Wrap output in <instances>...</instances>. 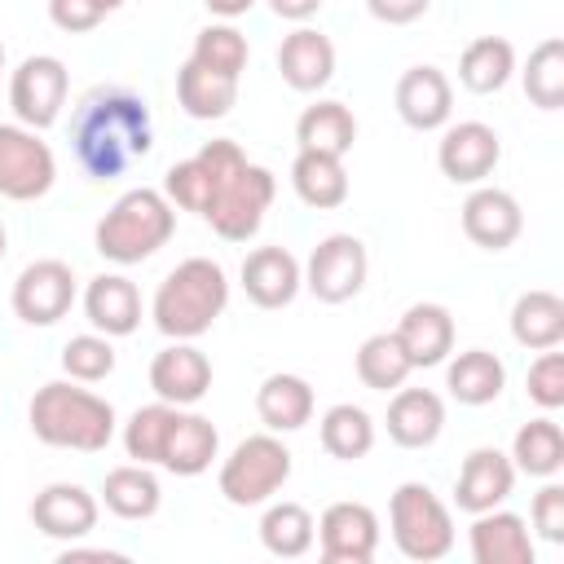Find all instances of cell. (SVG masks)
<instances>
[{"instance_id":"obj_1","label":"cell","mask_w":564,"mask_h":564,"mask_svg":"<svg viewBox=\"0 0 564 564\" xmlns=\"http://www.w3.org/2000/svg\"><path fill=\"white\" fill-rule=\"evenodd\" d=\"M70 145L88 176H119L132 159H145L154 145L145 101L123 88H93L70 119Z\"/></svg>"},{"instance_id":"obj_2","label":"cell","mask_w":564,"mask_h":564,"mask_svg":"<svg viewBox=\"0 0 564 564\" xmlns=\"http://www.w3.org/2000/svg\"><path fill=\"white\" fill-rule=\"evenodd\" d=\"M31 432L44 445L57 449H106L115 436V405L88 388H70V383H44L31 397Z\"/></svg>"},{"instance_id":"obj_3","label":"cell","mask_w":564,"mask_h":564,"mask_svg":"<svg viewBox=\"0 0 564 564\" xmlns=\"http://www.w3.org/2000/svg\"><path fill=\"white\" fill-rule=\"evenodd\" d=\"M225 300H229L225 269L207 256H189L163 278L154 295V326L172 339H194L220 317Z\"/></svg>"},{"instance_id":"obj_4","label":"cell","mask_w":564,"mask_h":564,"mask_svg":"<svg viewBox=\"0 0 564 564\" xmlns=\"http://www.w3.org/2000/svg\"><path fill=\"white\" fill-rule=\"evenodd\" d=\"M172 203L159 189H128L101 220H97V251L119 264H137L154 256L172 238Z\"/></svg>"},{"instance_id":"obj_5","label":"cell","mask_w":564,"mask_h":564,"mask_svg":"<svg viewBox=\"0 0 564 564\" xmlns=\"http://www.w3.org/2000/svg\"><path fill=\"white\" fill-rule=\"evenodd\" d=\"M392 538L405 560H441L454 546V520L449 507L419 480H405L388 502Z\"/></svg>"},{"instance_id":"obj_6","label":"cell","mask_w":564,"mask_h":564,"mask_svg":"<svg viewBox=\"0 0 564 564\" xmlns=\"http://www.w3.org/2000/svg\"><path fill=\"white\" fill-rule=\"evenodd\" d=\"M291 476V449L260 432V436H247L234 445V454L225 458L220 467V494L234 502V507H256L264 502L269 494H278Z\"/></svg>"},{"instance_id":"obj_7","label":"cell","mask_w":564,"mask_h":564,"mask_svg":"<svg viewBox=\"0 0 564 564\" xmlns=\"http://www.w3.org/2000/svg\"><path fill=\"white\" fill-rule=\"evenodd\" d=\"M269 203H273V172L260 167V163H247L238 176H229L216 189V198H212V207L203 216L225 242H247L260 229Z\"/></svg>"},{"instance_id":"obj_8","label":"cell","mask_w":564,"mask_h":564,"mask_svg":"<svg viewBox=\"0 0 564 564\" xmlns=\"http://www.w3.org/2000/svg\"><path fill=\"white\" fill-rule=\"evenodd\" d=\"M53 176H57L53 150L35 132L18 123H0V194L13 203H31L48 194Z\"/></svg>"},{"instance_id":"obj_9","label":"cell","mask_w":564,"mask_h":564,"mask_svg":"<svg viewBox=\"0 0 564 564\" xmlns=\"http://www.w3.org/2000/svg\"><path fill=\"white\" fill-rule=\"evenodd\" d=\"M308 291L322 304H344L361 291L366 282V247L352 234H330L313 247L308 256V273H304Z\"/></svg>"},{"instance_id":"obj_10","label":"cell","mask_w":564,"mask_h":564,"mask_svg":"<svg viewBox=\"0 0 564 564\" xmlns=\"http://www.w3.org/2000/svg\"><path fill=\"white\" fill-rule=\"evenodd\" d=\"M75 304V273L62 260H35L13 282V313L31 326H53Z\"/></svg>"},{"instance_id":"obj_11","label":"cell","mask_w":564,"mask_h":564,"mask_svg":"<svg viewBox=\"0 0 564 564\" xmlns=\"http://www.w3.org/2000/svg\"><path fill=\"white\" fill-rule=\"evenodd\" d=\"M9 101L26 128H48L66 101V66L53 53H35L13 70Z\"/></svg>"},{"instance_id":"obj_12","label":"cell","mask_w":564,"mask_h":564,"mask_svg":"<svg viewBox=\"0 0 564 564\" xmlns=\"http://www.w3.org/2000/svg\"><path fill=\"white\" fill-rule=\"evenodd\" d=\"M322 560L326 564H366L379 546V520L366 502H335L322 511Z\"/></svg>"},{"instance_id":"obj_13","label":"cell","mask_w":564,"mask_h":564,"mask_svg":"<svg viewBox=\"0 0 564 564\" xmlns=\"http://www.w3.org/2000/svg\"><path fill=\"white\" fill-rule=\"evenodd\" d=\"M502 159V145H498V132L489 123H454L445 137H441V150H436V163L449 181L458 185H476L485 181Z\"/></svg>"},{"instance_id":"obj_14","label":"cell","mask_w":564,"mask_h":564,"mask_svg":"<svg viewBox=\"0 0 564 564\" xmlns=\"http://www.w3.org/2000/svg\"><path fill=\"white\" fill-rule=\"evenodd\" d=\"M520 229H524V216H520V203L507 189L485 185V189L467 194V203H463V234L476 247L502 251V247H511L520 238Z\"/></svg>"},{"instance_id":"obj_15","label":"cell","mask_w":564,"mask_h":564,"mask_svg":"<svg viewBox=\"0 0 564 564\" xmlns=\"http://www.w3.org/2000/svg\"><path fill=\"white\" fill-rule=\"evenodd\" d=\"M150 388L167 405H194L212 388V361L198 348H189V344H172V348L154 352V361H150Z\"/></svg>"},{"instance_id":"obj_16","label":"cell","mask_w":564,"mask_h":564,"mask_svg":"<svg viewBox=\"0 0 564 564\" xmlns=\"http://www.w3.org/2000/svg\"><path fill=\"white\" fill-rule=\"evenodd\" d=\"M511 485H516V467H511V458H507L502 449L480 445V449L467 454V463H463V471H458L454 502H458V511L480 516V511L498 507V502L511 494Z\"/></svg>"},{"instance_id":"obj_17","label":"cell","mask_w":564,"mask_h":564,"mask_svg":"<svg viewBox=\"0 0 564 564\" xmlns=\"http://www.w3.org/2000/svg\"><path fill=\"white\" fill-rule=\"evenodd\" d=\"M449 106H454V88L436 66H410L397 79V115L410 128H419V132L441 128L449 119Z\"/></svg>"},{"instance_id":"obj_18","label":"cell","mask_w":564,"mask_h":564,"mask_svg":"<svg viewBox=\"0 0 564 564\" xmlns=\"http://www.w3.org/2000/svg\"><path fill=\"white\" fill-rule=\"evenodd\" d=\"M242 291L260 308H282L300 291V260L286 247H256L242 260Z\"/></svg>"},{"instance_id":"obj_19","label":"cell","mask_w":564,"mask_h":564,"mask_svg":"<svg viewBox=\"0 0 564 564\" xmlns=\"http://www.w3.org/2000/svg\"><path fill=\"white\" fill-rule=\"evenodd\" d=\"M392 335L410 366H436L454 348V317L445 304H410Z\"/></svg>"},{"instance_id":"obj_20","label":"cell","mask_w":564,"mask_h":564,"mask_svg":"<svg viewBox=\"0 0 564 564\" xmlns=\"http://www.w3.org/2000/svg\"><path fill=\"white\" fill-rule=\"evenodd\" d=\"M31 524L48 538H84L97 524V498L79 485H48L31 502Z\"/></svg>"},{"instance_id":"obj_21","label":"cell","mask_w":564,"mask_h":564,"mask_svg":"<svg viewBox=\"0 0 564 564\" xmlns=\"http://www.w3.org/2000/svg\"><path fill=\"white\" fill-rule=\"evenodd\" d=\"M278 70L295 93H313L335 75V44L313 26H300V31H291L282 40Z\"/></svg>"},{"instance_id":"obj_22","label":"cell","mask_w":564,"mask_h":564,"mask_svg":"<svg viewBox=\"0 0 564 564\" xmlns=\"http://www.w3.org/2000/svg\"><path fill=\"white\" fill-rule=\"evenodd\" d=\"M441 423H445V405L432 388H401L392 401H388V436L401 445V449H423L441 436Z\"/></svg>"},{"instance_id":"obj_23","label":"cell","mask_w":564,"mask_h":564,"mask_svg":"<svg viewBox=\"0 0 564 564\" xmlns=\"http://www.w3.org/2000/svg\"><path fill=\"white\" fill-rule=\"evenodd\" d=\"M84 313L101 335H132L137 322H141V295L128 278L101 273L84 291Z\"/></svg>"},{"instance_id":"obj_24","label":"cell","mask_w":564,"mask_h":564,"mask_svg":"<svg viewBox=\"0 0 564 564\" xmlns=\"http://www.w3.org/2000/svg\"><path fill=\"white\" fill-rule=\"evenodd\" d=\"M471 555L476 564H533V542L520 516L511 511H480L471 524Z\"/></svg>"},{"instance_id":"obj_25","label":"cell","mask_w":564,"mask_h":564,"mask_svg":"<svg viewBox=\"0 0 564 564\" xmlns=\"http://www.w3.org/2000/svg\"><path fill=\"white\" fill-rule=\"evenodd\" d=\"M216 445H220V436H216L212 419H203V414H176V423H172V432L163 441L159 463L167 471H176V476H198V471L212 467Z\"/></svg>"},{"instance_id":"obj_26","label":"cell","mask_w":564,"mask_h":564,"mask_svg":"<svg viewBox=\"0 0 564 564\" xmlns=\"http://www.w3.org/2000/svg\"><path fill=\"white\" fill-rule=\"evenodd\" d=\"M176 101H181V110L189 119H220L238 101V79L234 75H216V70H207V66H198L189 57L176 70Z\"/></svg>"},{"instance_id":"obj_27","label":"cell","mask_w":564,"mask_h":564,"mask_svg":"<svg viewBox=\"0 0 564 564\" xmlns=\"http://www.w3.org/2000/svg\"><path fill=\"white\" fill-rule=\"evenodd\" d=\"M256 410H260V423L273 427V432H295L313 419V388L300 379V375H269L256 392Z\"/></svg>"},{"instance_id":"obj_28","label":"cell","mask_w":564,"mask_h":564,"mask_svg":"<svg viewBox=\"0 0 564 564\" xmlns=\"http://www.w3.org/2000/svg\"><path fill=\"white\" fill-rule=\"evenodd\" d=\"M295 141H300V150H317V154L344 159L352 150V141H357V119H352V110L344 101H317V106H308L300 115Z\"/></svg>"},{"instance_id":"obj_29","label":"cell","mask_w":564,"mask_h":564,"mask_svg":"<svg viewBox=\"0 0 564 564\" xmlns=\"http://www.w3.org/2000/svg\"><path fill=\"white\" fill-rule=\"evenodd\" d=\"M511 335L533 352L555 348L564 339V300L555 291H524L511 308Z\"/></svg>"},{"instance_id":"obj_30","label":"cell","mask_w":564,"mask_h":564,"mask_svg":"<svg viewBox=\"0 0 564 564\" xmlns=\"http://www.w3.org/2000/svg\"><path fill=\"white\" fill-rule=\"evenodd\" d=\"M291 185L308 207H339L348 198V172L344 159L335 154H317V150H300L291 163Z\"/></svg>"},{"instance_id":"obj_31","label":"cell","mask_w":564,"mask_h":564,"mask_svg":"<svg viewBox=\"0 0 564 564\" xmlns=\"http://www.w3.org/2000/svg\"><path fill=\"white\" fill-rule=\"evenodd\" d=\"M516 70V48L502 35H476L458 57V79L471 93H498Z\"/></svg>"},{"instance_id":"obj_32","label":"cell","mask_w":564,"mask_h":564,"mask_svg":"<svg viewBox=\"0 0 564 564\" xmlns=\"http://www.w3.org/2000/svg\"><path fill=\"white\" fill-rule=\"evenodd\" d=\"M445 383H449V392H454L463 405H485V401H494V397L502 392L507 370H502V361H498L494 352H485V348H467V352L454 357Z\"/></svg>"},{"instance_id":"obj_33","label":"cell","mask_w":564,"mask_h":564,"mask_svg":"<svg viewBox=\"0 0 564 564\" xmlns=\"http://www.w3.org/2000/svg\"><path fill=\"white\" fill-rule=\"evenodd\" d=\"M101 498H106V511H115L119 520H145L159 507V480L145 471V463H128L106 476Z\"/></svg>"},{"instance_id":"obj_34","label":"cell","mask_w":564,"mask_h":564,"mask_svg":"<svg viewBox=\"0 0 564 564\" xmlns=\"http://www.w3.org/2000/svg\"><path fill=\"white\" fill-rule=\"evenodd\" d=\"M524 97L542 110H560L564 106V40L546 35L524 66Z\"/></svg>"},{"instance_id":"obj_35","label":"cell","mask_w":564,"mask_h":564,"mask_svg":"<svg viewBox=\"0 0 564 564\" xmlns=\"http://www.w3.org/2000/svg\"><path fill=\"white\" fill-rule=\"evenodd\" d=\"M375 445V423L361 405H330L322 414V449L330 458H361Z\"/></svg>"},{"instance_id":"obj_36","label":"cell","mask_w":564,"mask_h":564,"mask_svg":"<svg viewBox=\"0 0 564 564\" xmlns=\"http://www.w3.org/2000/svg\"><path fill=\"white\" fill-rule=\"evenodd\" d=\"M410 370H414V366H410V357L401 352L397 335H388V330H383V335L361 339V348H357V379H361L366 388H375V392L401 388Z\"/></svg>"},{"instance_id":"obj_37","label":"cell","mask_w":564,"mask_h":564,"mask_svg":"<svg viewBox=\"0 0 564 564\" xmlns=\"http://www.w3.org/2000/svg\"><path fill=\"white\" fill-rule=\"evenodd\" d=\"M511 458H516V467L529 471V476H551V471H560V463H564V432H560V423H551V419H529V423L516 432Z\"/></svg>"},{"instance_id":"obj_38","label":"cell","mask_w":564,"mask_h":564,"mask_svg":"<svg viewBox=\"0 0 564 564\" xmlns=\"http://www.w3.org/2000/svg\"><path fill=\"white\" fill-rule=\"evenodd\" d=\"M260 542H264L273 555H282V560L304 555V551L313 546V516H308V507H300V502H278V507H269V511L260 516Z\"/></svg>"},{"instance_id":"obj_39","label":"cell","mask_w":564,"mask_h":564,"mask_svg":"<svg viewBox=\"0 0 564 564\" xmlns=\"http://www.w3.org/2000/svg\"><path fill=\"white\" fill-rule=\"evenodd\" d=\"M172 423H176V405H167V401L141 405V410L128 419V432H123L128 458H137V463H159V454H163V441H167Z\"/></svg>"},{"instance_id":"obj_40","label":"cell","mask_w":564,"mask_h":564,"mask_svg":"<svg viewBox=\"0 0 564 564\" xmlns=\"http://www.w3.org/2000/svg\"><path fill=\"white\" fill-rule=\"evenodd\" d=\"M194 62L216 70V75H242L247 66V40L234 31V26H203L194 35Z\"/></svg>"},{"instance_id":"obj_41","label":"cell","mask_w":564,"mask_h":564,"mask_svg":"<svg viewBox=\"0 0 564 564\" xmlns=\"http://www.w3.org/2000/svg\"><path fill=\"white\" fill-rule=\"evenodd\" d=\"M163 194H167L176 207H185V212H207L212 198H216V181L207 176V167H203L198 159H181V163L167 167Z\"/></svg>"},{"instance_id":"obj_42","label":"cell","mask_w":564,"mask_h":564,"mask_svg":"<svg viewBox=\"0 0 564 564\" xmlns=\"http://www.w3.org/2000/svg\"><path fill=\"white\" fill-rule=\"evenodd\" d=\"M62 366L70 379H84V383H97L115 370V348L106 335H75L66 348H62Z\"/></svg>"},{"instance_id":"obj_43","label":"cell","mask_w":564,"mask_h":564,"mask_svg":"<svg viewBox=\"0 0 564 564\" xmlns=\"http://www.w3.org/2000/svg\"><path fill=\"white\" fill-rule=\"evenodd\" d=\"M529 397L542 405V410H555L564 405V352L555 348H542V357L529 366Z\"/></svg>"},{"instance_id":"obj_44","label":"cell","mask_w":564,"mask_h":564,"mask_svg":"<svg viewBox=\"0 0 564 564\" xmlns=\"http://www.w3.org/2000/svg\"><path fill=\"white\" fill-rule=\"evenodd\" d=\"M194 159L207 167V176L216 181V189H220L229 176H238V172L247 167V154H242V145H238V141H229V137H220V141H207V145H203Z\"/></svg>"},{"instance_id":"obj_45","label":"cell","mask_w":564,"mask_h":564,"mask_svg":"<svg viewBox=\"0 0 564 564\" xmlns=\"http://www.w3.org/2000/svg\"><path fill=\"white\" fill-rule=\"evenodd\" d=\"M533 529L546 538V542H564V489L560 485H546L538 489L533 498Z\"/></svg>"},{"instance_id":"obj_46","label":"cell","mask_w":564,"mask_h":564,"mask_svg":"<svg viewBox=\"0 0 564 564\" xmlns=\"http://www.w3.org/2000/svg\"><path fill=\"white\" fill-rule=\"evenodd\" d=\"M48 18H53L62 31L79 35V31H93V26L106 18V9H101L97 0H48Z\"/></svg>"},{"instance_id":"obj_47","label":"cell","mask_w":564,"mask_h":564,"mask_svg":"<svg viewBox=\"0 0 564 564\" xmlns=\"http://www.w3.org/2000/svg\"><path fill=\"white\" fill-rule=\"evenodd\" d=\"M427 4H432V0H366V9H370L379 22H388V26H405V22L423 18Z\"/></svg>"},{"instance_id":"obj_48","label":"cell","mask_w":564,"mask_h":564,"mask_svg":"<svg viewBox=\"0 0 564 564\" xmlns=\"http://www.w3.org/2000/svg\"><path fill=\"white\" fill-rule=\"evenodd\" d=\"M269 4H273L278 18H291V22H304L322 9V0H269Z\"/></svg>"},{"instance_id":"obj_49","label":"cell","mask_w":564,"mask_h":564,"mask_svg":"<svg viewBox=\"0 0 564 564\" xmlns=\"http://www.w3.org/2000/svg\"><path fill=\"white\" fill-rule=\"evenodd\" d=\"M79 560H106V564H123V555L119 551H62V564H79Z\"/></svg>"},{"instance_id":"obj_50","label":"cell","mask_w":564,"mask_h":564,"mask_svg":"<svg viewBox=\"0 0 564 564\" xmlns=\"http://www.w3.org/2000/svg\"><path fill=\"white\" fill-rule=\"evenodd\" d=\"M212 13H220V18H238V13H247L256 0H203Z\"/></svg>"},{"instance_id":"obj_51","label":"cell","mask_w":564,"mask_h":564,"mask_svg":"<svg viewBox=\"0 0 564 564\" xmlns=\"http://www.w3.org/2000/svg\"><path fill=\"white\" fill-rule=\"evenodd\" d=\"M97 4H101V9H106V13H115V9H119V4H123V0H97Z\"/></svg>"},{"instance_id":"obj_52","label":"cell","mask_w":564,"mask_h":564,"mask_svg":"<svg viewBox=\"0 0 564 564\" xmlns=\"http://www.w3.org/2000/svg\"><path fill=\"white\" fill-rule=\"evenodd\" d=\"M0 256H4V225H0Z\"/></svg>"},{"instance_id":"obj_53","label":"cell","mask_w":564,"mask_h":564,"mask_svg":"<svg viewBox=\"0 0 564 564\" xmlns=\"http://www.w3.org/2000/svg\"><path fill=\"white\" fill-rule=\"evenodd\" d=\"M0 66H4V48H0Z\"/></svg>"}]
</instances>
